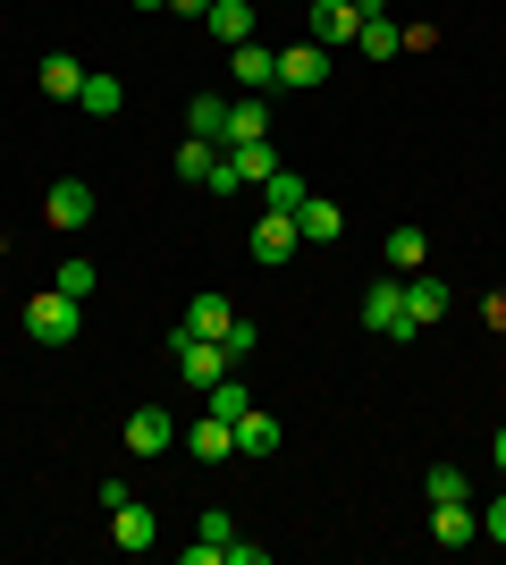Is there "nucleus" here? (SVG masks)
I'll return each mask as SVG.
<instances>
[{
  "label": "nucleus",
  "mask_w": 506,
  "mask_h": 565,
  "mask_svg": "<svg viewBox=\"0 0 506 565\" xmlns=\"http://www.w3.org/2000/svg\"><path fill=\"white\" fill-rule=\"evenodd\" d=\"M363 330H372V338H397V347L422 338V321L406 312V279H372V287H363Z\"/></svg>",
  "instance_id": "obj_1"
},
{
  "label": "nucleus",
  "mask_w": 506,
  "mask_h": 565,
  "mask_svg": "<svg viewBox=\"0 0 506 565\" xmlns=\"http://www.w3.org/2000/svg\"><path fill=\"white\" fill-rule=\"evenodd\" d=\"M169 354H177V372H186V388H194V397H203L212 380H228V372H237L219 338H186V330H177V338H169Z\"/></svg>",
  "instance_id": "obj_2"
},
{
  "label": "nucleus",
  "mask_w": 506,
  "mask_h": 565,
  "mask_svg": "<svg viewBox=\"0 0 506 565\" xmlns=\"http://www.w3.org/2000/svg\"><path fill=\"white\" fill-rule=\"evenodd\" d=\"M76 321H85V305H76V296H60V287H43V296L25 305V338H43V347H68Z\"/></svg>",
  "instance_id": "obj_3"
},
{
  "label": "nucleus",
  "mask_w": 506,
  "mask_h": 565,
  "mask_svg": "<svg viewBox=\"0 0 506 565\" xmlns=\"http://www.w3.org/2000/svg\"><path fill=\"white\" fill-rule=\"evenodd\" d=\"M304 25H313L304 43L337 51V43H355V34H363V9H355V0H304Z\"/></svg>",
  "instance_id": "obj_4"
},
{
  "label": "nucleus",
  "mask_w": 506,
  "mask_h": 565,
  "mask_svg": "<svg viewBox=\"0 0 506 565\" xmlns=\"http://www.w3.org/2000/svg\"><path fill=\"white\" fill-rule=\"evenodd\" d=\"M228 85H237V94H279V51L270 43H237L228 51Z\"/></svg>",
  "instance_id": "obj_5"
},
{
  "label": "nucleus",
  "mask_w": 506,
  "mask_h": 565,
  "mask_svg": "<svg viewBox=\"0 0 506 565\" xmlns=\"http://www.w3.org/2000/svg\"><path fill=\"white\" fill-rule=\"evenodd\" d=\"M169 439H177V414H161V405L127 414V456H169Z\"/></svg>",
  "instance_id": "obj_6"
},
{
  "label": "nucleus",
  "mask_w": 506,
  "mask_h": 565,
  "mask_svg": "<svg viewBox=\"0 0 506 565\" xmlns=\"http://www.w3.org/2000/svg\"><path fill=\"white\" fill-rule=\"evenodd\" d=\"M43 212H51V228H85V220H94V186H85V178H51Z\"/></svg>",
  "instance_id": "obj_7"
},
{
  "label": "nucleus",
  "mask_w": 506,
  "mask_h": 565,
  "mask_svg": "<svg viewBox=\"0 0 506 565\" xmlns=\"http://www.w3.org/2000/svg\"><path fill=\"white\" fill-rule=\"evenodd\" d=\"M110 541H119L127 557H144V548L161 541V523H152V507H144V498H127V507H110Z\"/></svg>",
  "instance_id": "obj_8"
},
{
  "label": "nucleus",
  "mask_w": 506,
  "mask_h": 565,
  "mask_svg": "<svg viewBox=\"0 0 506 565\" xmlns=\"http://www.w3.org/2000/svg\"><path fill=\"white\" fill-rule=\"evenodd\" d=\"M295 220L288 212H254V262H295Z\"/></svg>",
  "instance_id": "obj_9"
},
{
  "label": "nucleus",
  "mask_w": 506,
  "mask_h": 565,
  "mask_svg": "<svg viewBox=\"0 0 506 565\" xmlns=\"http://www.w3.org/2000/svg\"><path fill=\"white\" fill-rule=\"evenodd\" d=\"M304 194H313V186H304V178H295V169L288 161H279V169H270V178H262V186H254V212H304Z\"/></svg>",
  "instance_id": "obj_10"
},
{
  "label": "nucleus",
  "mask_w": 506,
  "mask_h": 565,
  "mask_svg": "<svg viewBox=\"0 0 506 565\" xmlns=\"http://www.w3.org/2000/svg\"><path fill=\"white\" fill-rule=\"evenodd\" d=\"M431 541H439V548L482 541V515H473V498H448V507H431Z\"/></svg>",
  "instance_id": "obj_11"
},
{
  "label": "nucleus",
  "mask_w": 506,
  "mask_h": 565,
  "mask_svg": "<svg viewBox=\"0 0 506 565\" xmlns=\"http://www.w3.org/2000/svg\"><path fill=\"white\" fill-rule=\"evenodd\" d=\"M448 305H456V296H448V279H431V270H406V312L422 321V330H431V321H448Z\"/></svg>",
  "instance_id": "obj_12"
},
{
  "label": "nucleus",
  "mask_w": 506,
  "mask_h": 565,
  "mask_svg": "<svg viewBox=\"0 0 506 565\" xmlns=\"http://www.w3.org/2000/svg\"><path fill=\"white\" fill-rule=\"evenodd\" d=\"M254 136H270V94H237V102H228V136H219V152H228V143H254Z\"/></svg>",
  "instance_id": "obj_13"
},
{
  "label": "nucleus",
  "mask_w": 506,
  "mask_h": 565,
  "mask_svg": "<svg viewBox=\"0 0 506 565\" xmlns=\"http://www.w3.org/2000/svg\"><path fill=\"white\" fill-rule=\"evenodd\" d=\"M321 76H330V51H321V43H295V51H279V85H295V94H313Z\"/></svg>",
  "instance_id": "obj_14"
},
{
  "label": "nucleus",
  "mask_w": 506,
  "mask_h": 565,
  "mask_svg": "<svg viewBox=\"0 0 506 565\" xmlns=\"http://www.w3.org/2000/svg\"><path fill=\"white\" fill-rule=\"evenodd\" d=\"M237 456H245V465H262V456H279V423H270L262 405H245V414H237Z\"/></svg>",
  "instance_id": "obj_15"
},
{
  "label": "nucleus",
  "mask_w": 506,
  "mask_h": 565,
  "mask_svg": "<svg viewBox=\"0 0 506 565\" xmlns=\"http://www.w3.org/2000/svg\"><path fill=\"white\" fill-rule=\"evenodd\" d=\"M186 448L203 456V465H219V456H237V423H219V414H194V423H186Z\"/></svg>",
  "instance_id": "obj_16"
},
{
  "label": "nucleus",
  "mask_w": 506,
  "mask_h": 565,
  "mask_svg": "<svg viewBox=\"0 0 506 565\" xmlns=\"http://www.w3.org/2000/svg\"><path fill=\"white\" fill-rule=\"evenodd\" d=\"M295 236H304V245H337V236H346V212H337V203H321V194H304Z\"/></svg>",
  "instance_id": "obj_17"
},
{
  "label": "nucleus",
  "mask_w": 506,
  "mask_h": 565,
  "mask_svg": "<svg viewBox=\"0 0 506 565\" xmlns=\"http://www.w3.org/2000/svg\"><path fill=\"white\" fill-rule=\"evenodd\" d=\"M228 321H237V305H228V296H194L177 330H186V338H228Z\"/></svg>",
  "instance_id": "obj_18"
},
{
  "label": "nucleus",
  "mask_w": 506,
  "mask_h": 565,
  "mask_svg": "<svg viewBox=\"0 0 506 565\" xmlns=\"http://www.w3.org/2000/svg\"><path fill=\"white\" fill-rule=\"evenodd\" d=\"M119 102H127V85L110 68H85V94H76V110L85 118H119Z\"/></svg>",
  "instance_id": "obj_19"
},
{
  "label": "nucleus",
  "mask_w": 506,
  "mask_h": 565,
  "mask_svg": "<svg viewBox=\"0 0 506 565\" xmlns=\"http://www.w3.org/2000/svg\"><path fill=\"white\" fill-rule=\"evenodd\" d=\"M219 34V43L237 51V43H254V0H212V18H203Z\"/></svg>",
  "instance_id": "obj_20"
},
{
  "label": "nucleus",
  "mask_w": 506,
  "mask_h": 565,
  "mask_svg": "<svg viewBox=\"0 0 506 565\" xmlns=\"http://www.w3.org/2000/svg\"><path fill=\"white\" fill-rule=\"evenodd\" d=\"M186 136H203V143L228 136V94H194L186 102Z\"/></svg>",
  "instance_id": "obj_21"
},
{
  "label": "nucleus",
  "mask_w": 506,
  "mask_h": 565,
  "mask_svg": "<svg viewBox=\"0 0 506 565\" xmlns=\"http://www.w3.org/2000/svg\"><path fill=\"white\" fill-rule=\"evenodd\" d=\"M228 169H237L245 186H262L270 169H279V152H270V136H254V143H228Z\"/></svg>",
  "instance_id": "obj_22"
},
{
  "label": "nucleus",
  "mask_w": 506,
  "mask_h": 565,
  "mask_svg": "<svg viewBox=\"0 0 506 565\" xmlns=\"http://www.w3.org/2000/svg\"><path fill=\"white\" fill-rule=\"evenodd\" d=\"M34 76H43V94H51V102H76V94H85V68H76L68 51H51V60H43Z\"/></svg>",
  "instance_id": "obj_23"
},
{
  "label": "nucleus",
  "mask_w": 506,
  "mask_h": 565,
  "mask_svg": "<svg viewBox=\"0 0 506 565\" xmlns=\"http://www.w3.org/2000/svg\"><path fill=\"white\" fill-rule=\"evenodd\" d=\"M245 405H254V388H245L237 372H228V380H212V388H203V414H219V423H237Z\"/></svg>",
  "instance_id": "obj_24"
},
{
  "label": "nucleus",
  "mask_w": 506,
  "mask_h": 565,
  "mask_svg": "<svg viewBox=\"0 0 506 565\" xmlns=\"http://www.w3.org/2000/svg\"><path fill=\"white\" fill-rule=\"evenodd\" d=\"M51 287H60V296H76V305H85V296H94V287H101V262L68 254V262H60V270H51Z\"/></svg>",
  "instance_id": "obj_25"
},
{
  "label": "nucleus",
  "mask_w": 506,
  "mask_h": 565,
  "mask_svg": "<svg viewBox=\"0 0 506 565\" xmlns=\"http://www.w3.org/2000/svg\"><path fill=\"white\" fill-rule=\"evenodd\" d=\"M422 254H431V236H422V228H388V262H397V279L422 270Z\"/></svg>",
  "instance_id": "obj_26"
},
{
  "label": "nucleus",
  "mask_w": 506,
  "mask_h": 565,
  "mask_svg": "<svg viewBox=\"0 0 506 565\" xmlns=\"http://www.w3.org/2000/svg\"><path fill=\"white\" fill-rule=\"evenodd\" d=\"M363 51H372V60H397V51H406V25H388V18H363V34H355Z\"/></svg>",
  "instance_id": "obj_27"
},
{
  "label": "nucleus",
  "mask_w": 506,
  "mask_h": 565,
  "mask_svg": "<svg viewBox=\"0 0 506 565\" xmlns=\"http://www.w3.org/2000/svg\"><path fill=\"white\" fill-rule=\"evenodd\" d=\"M212 161H219V143H203V136L177 143V178H186V186H203V178H212Z\"/></svg>",
  "instance_id": "obj_28"
},
{
  "label": "nucleus",
  "mask_w": 506,
  "mask_h": 565,
  "mask_svg": "<svg viewBox=\"0 0 506 565\" xmlns=\"http://www.w3.org/2000/svg\"><path fill=\"white\" fill-rule=\"evenodd\" d=\"M422 498H431V507H448V498H473V481H464L456 465H431V472H422Z\"/></svg>",
  "instance_id": "obj_29"
},
{
  "label": "nucleus",
  "mask_w": 506,
  "mask_h": 565,
  "mask_svg": "<svg viewBox=\"0 0 506 565\" xmlns=\"http://www.w3.org/2000/svg\"><path fill=\"white\" fill-rule=\"evenodd\" d=\"M254 338H262V330L237 312V321H228V338H219V347H228V363H245V354H254Z\"/></svg>",
  "instance_id": "obj_30"
},
{
  "label": "nucleus",
  "mask_w": 506,
  "mask_h": 565,
  "mask_svg": "<svg viewBox=\"0 0 506 565\" xmlns=\"http://www.w3.org/2000/svg\"><path fill=\"white\" fill-rule=\"evenodd\" d=\"M194 541H219V548H228V541H237V523H228V515H219V507H212V515L194 523Z\"/></svg>",
  "instance_id": "obj_31"
},
{
  "label": "nucleus",
  "mask_w": 506,
  "mask_h": 565,
  "mask_svg": "<svg viewBox=\"0 0 506 565\" xmlns=\"http://www.w3.org/2000/svg\"><path fill=\"white\" fill-rule=\"evenodd\" d=\"M203 186H212V194H245V178H237V169H228V152H219V161H212V178H203Z\"/></svg>",
  "instance_id": "obj_32"
},
{
  "label": "nucleus",
  "mask_w": 506,
  "mask_h": 565,
  "mask_svg": "<svg viewBox=\"0 0 506 565\" xmlns=\"http://www.w3.org/2000/svg\"><path fill=\"white\" fill-rule=\"evenodd\" d=\"M482 541H506V498H489V507H482Z\"/></svg>",
  "instance_id": "obj_33"
},
{
  "label": "nucleus",
  "mask_w": 506,
  "mask_h": 565,
  "mask_svg": "<svg viewBox=\"0 0 506 565\" xmlns=\"http://www.w3.org/2000/svg\"><path fill=\"white\" fill-rule=\"evenodd\" d=\"M482 321H489V330H506V296H489V305H482Z\"/></svg>",
  "instance_id": "obj_34"
},
{
  "label": "nucleus",
  "mask_w": 506,
  "mask_h": 565,
  "mask_svg": "<svg viewBox=\"0 0 506 565\" xmlns=\"http://www.w3.org/2000/svg\"><path fill=\"white\" fill-rule=\"evenodd\" d=\"M169 9H177V18H212V0H169Z\"/></svg>",
  "instance_id": "obj_35"
},
{
  "label": "nucleus",
  "mask_w": 506,
  "mask_h": 565,
  "mask_svg": "<svg viewBox=\"0 0 506 565\" xmlns=\"http://www.w3.org/2000/svg\"><path fill=\"white\" fill-rule=\"evenodd\" d=\"M489 465H498V472H506V423H498V439H489Z\"/></svg>",
  "instance_id": "obj_36"
},
{
  "label": "nucleus",
  "mask_w": 506,
  "mask_h": 565,
  "mask_svg": "<svg viewBox=\"0 0 506 565\" xmlns=\"http://www.w3.org/2000/svg\"><path fill=\"white\" fill-rule=\"evenodd\" d=\"M127 9H169V0H127Z\"/></svg>",
  "instance_id": "obj_37"
}]
</instances>
